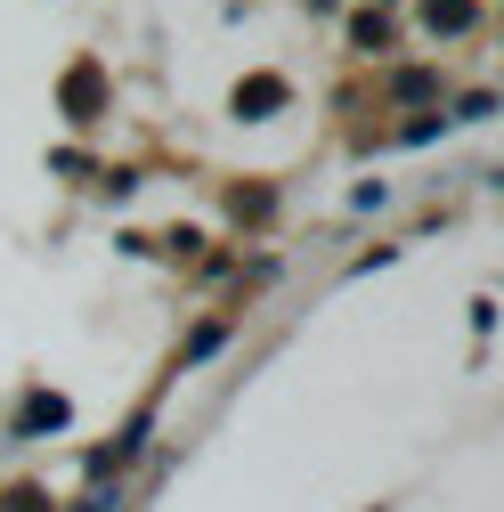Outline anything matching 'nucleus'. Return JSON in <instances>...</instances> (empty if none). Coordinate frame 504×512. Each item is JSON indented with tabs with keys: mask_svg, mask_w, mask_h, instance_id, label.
I'll return each mask as SVG.
<instances>
[{
	"mask_svg": "<svg viewBox=\"0 0 504 512\" xmlns=\"http://www.w3.org/2000/svg\"><path fill=\"white\" fill-rule=\"evenodd\" d=\"M472 17H480L472 0H423V25H431V33H464Z\"/></svg>",
	"mask_w": 504,
	"mask_h": 512,
	"instance_id": "f257e3e1",
	"label": "nucleus"
}]
</instances>
